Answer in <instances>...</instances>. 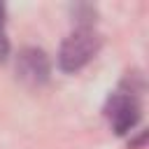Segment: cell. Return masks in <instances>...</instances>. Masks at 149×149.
Masks as SVG:
<instances>
[{
	"mask_svg": "<svg viewBox=\"0 0 149 149\" xmlns=\"http://www.w3.org/2000/svg\"><path fill=\"white\" fill-rule=\"evenodd\" d=\"M142 91H144L142 74L128 72L121 79L119 88L107 95L102 114L116 135H126L140 123V119H142Z\"/></svg>",
	"mask_w": 149,
	"mask_h": 149,
	"instance_id": "cell-1",
	"label": "cell"
},
{
	"mask_svg": "<svg viewBox=\"0 0 149 149\" xmlns=\"http://www.w3.org/2000/svg\"><path fill=\"white\" fill-rule=\"evenodd\" d=\"M51 74V63L49 56L37 49V47H23L16 56V77L33 88H40L42 84L49 81Z\"/></svg>",
	"mask_w": 149,
	"mask_h": 149,
	"instance_id": "cell-3",
	"label": "cell"
},
{
	"mask_svg": "<svg viewBox=\"0 0 149 149\" xmlns=\"http://www.w3.org/2000/svg\"><path fill=\"white\" fill-rule=\"evenodd\" d=\"M5 21H7V9H5V5L0 2V30L5 28Z\"/></svg>",
	"mask_w": 149,
	"mask_h": 149,
	"instance_id": "cell-5",
	"label": "cell"
},
{
	"mask_svg": "<svg viewBox=\"0 0 149 149\" xmlns=\"http://www.w3.org/2000/svg\"><path fill=\"white\" fill-rule=\"evenodd\" d=\"M7 54H9V42H7V37H5V33L0 30V61H5Z\"/></svg>",
	"mask_w": 149,
	"mask_h": 149,
	"instance_id": "cell-4",
	"label": "cell"
},
{
	"mask_svg": "<svg viewBox=\"0 0 149 149\" xmlns=\"http://www.w3.org/2000/svg\"><path fill=\"white\" fill-rule=\"evenodd\" d=\"M102 37L93 26H77L58 49V68L63 72H79L100 51Z\"/></svg>",
	"mask_w": 149,
	"mask_h": 149,
	"instance_id": "cell-2",
	"label": "cell"
}]
</instances>
